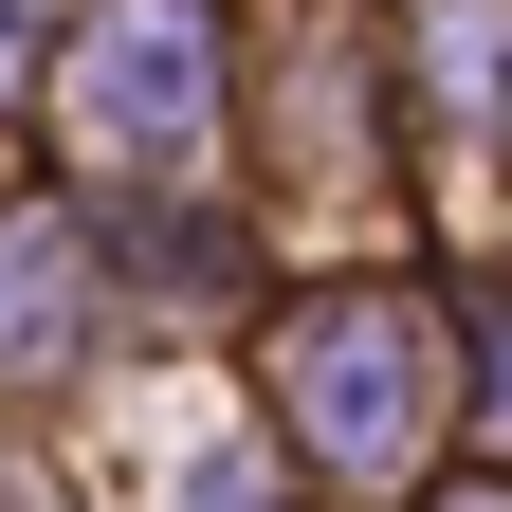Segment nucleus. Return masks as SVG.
Segmentation results:
<instances>
[{
  "label": "nucleus",
  "instance_id": "4",
  "mask_svg": "<svg viewBox=\"0 0 512 512\" xmlns=\"http://www.w3.org/2000/svg\"><path fill=\"white\" fill-rule=\"evenodd\" d=\"M183 512H275V494H256V458H238V439H202V458H183Z\"/></svg>",
  "mask_w": 512,
  "mask_h": 512
},
{
  "label": "nucleus",
  "instance_id": "5",
  "mask_svg": "<svg viewBox=\"0 0 512 512\" xmlns=\"http://www.w3.org/2000/svg\"><path fill=\"white\" fill-rule=\"evenodd\" d=\"M458 512H512V494H458Z\"/></svg>",
  "mask_w": 512,
  "mask_h": 512
},
{
  "label": "nucleus",
  "instance_id": "2",
  "mask_svg": "<svg viewBox=\"0 0 512 512\" xmlns=\"http://www.w3.org/2000/svg\"><path fill=\"white\" fill-rule=\"evenodd\" d=\"M202 128H220V19L202 0H92V37H74V147L128 165V183H165V165H202Z\"/></svg>",
  "mask_w": 512,
  "mask_h": 512
},
{
  "label": "nucleus",
  "instance_id": "1",
  "mask_svg": "<svg viewBox=\"0 0 512 512\" xmlns=\"http://www.w3.org/2000/svg\"><path fill=\"white\" fill-rule=\"evenodd\" d=\"M275 421L330 476H366V494L421 476V439H439V330H421V293H311L275 330Z\"/></svg>",
  "mask_w": 512,
  "mask_h": 512
},
{
  "label": "nucleus",
  "instance_id": "3",
  "mask_svg": "<svg viewBox=\"0 0 512 512\" xmlns=\"http://www.w3.org/2000/svg\"><path fill=\"white\" fill-rule=\"evenodd\" d=\"M74 275H92V238L55 220V202L0 220V366H55V348H74Z\"/></svg>",
  "mask_w": 512,
  "mask_h": 512
}]
</instances>
